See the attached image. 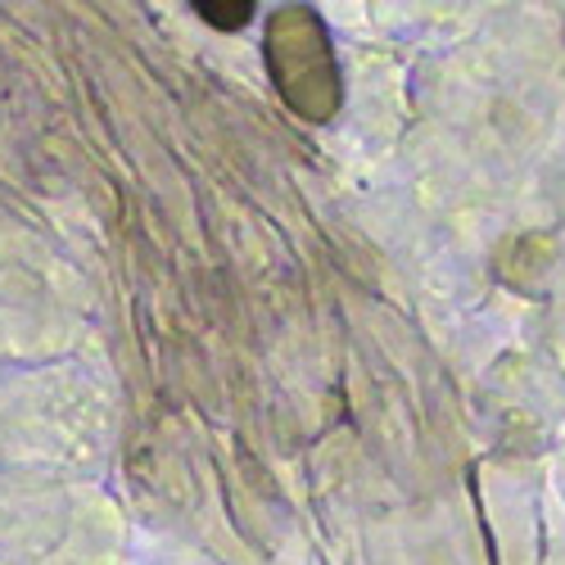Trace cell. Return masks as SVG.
I'll use <instances>...</instances> for the list:
<instances>
[{
    "label": "cell",
    "mask_w": 565,
    "mask_h": 565,
    "mask_svg": "<svg viewBox=\"0 0 565 565\" xmlns=\"http://www.w3.org/2000/svg\"><path fill=\"white\" fill-rule=\"evenodd\" d=\"M204 23H213L217 32H241L249 19H254V6H245V0H235V6H200L195 10Z\"/></svg>",
    "instance_id": "6da1fadb"
}]
</instances>
